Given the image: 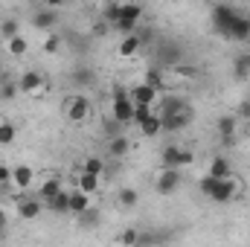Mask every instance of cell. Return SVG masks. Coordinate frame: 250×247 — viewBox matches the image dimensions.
<instances>
[{
	"label": "cell",
	"instance_id": "obj_32",
	"mask_svg": "<svg viewBox=\"0 0 250 247\" xmlns=\"http://www.w3.org/2000/svg\"><path fill=\"white\" fill-rule=\"evenodd\" d=\"M151 111H154V105H134V123L140 125L148 114H151Z\"/></svg>",
	"mask_w": 250,
	"mask_h": 247
},
{
	"label": "cell",
	"instance_id": "obj_3",
	"mask_svg": "<svg viewBox=\"0 0 250 247\" xmlns=\"http://www.w3.org/2000/svg\"><path fill=\"white\" fill-rule=\"evenodd\" d=\"M140 18H143V6L140 3H120L117 6V18H114V26L123 35H131L134 26L140 23Z\"/></svg>",
	"mask_w": 250,
	"mask_h": 247
},
{
	"label": "cell",
	"instance_id": "obj_26",
	"mask_svg": "<svg viewBox=\"0 0 250 247\" xmlns=\"http://www.w3.org/2000/svg\"><path fill=\"white\" fill-rule=\"evenodd\" d=\"M137 201H140V192H137L134 186H123V189H120V204H123V206L131 209V206H137Z\"/></svg>",
	"mask_w": 250,
	"mask_h": 247
},
{
	"label": "cell",
	"instance_id": "obj_14",
	"mask_svg": "<svg viewBox=\"0 0 250 247\" xmlns=\"http://www.w3.org/2000/svg\"><path fill=\"white\" fill-rule=\"evenodd\" d=\"M3 44H6V53L12 56V59H23L26 53H29V41L18 32V35H12V38H3Z\"/></svg>",
	"mask_w": 250,
	"mask_h": 247
},
{
	"label": "cell",
	"instance_id": "obj_16",
	"mask_svg": "<svg viewBox=\"0 0 250 247\" xmlns=\"http://www.w3.org/2000/svg\"><path fill=\"white\" fill-rule=\"evenodd\" d=\"M56 192H62V178H59V175H47V178H41V184H38V189H35V195H38L41 201L53 198Z\"/></svg>",
	"mask_w": 250,
	"mask_h": 247
},
{
	"label": "cell",
	"instance_id": "obj_19",
	"mask_svg": "<svg viewBox=\"0 0 250 247\" xmlns=\"http://www.w3.org/2000/svg\"><path fill=\"white\" fill-rule=\"evenodd\" d=\"M215 131H218L224 140H230V137L239 131V117H236V114H224V117H218V123H215Z\"/></svg>",
	"mask_w": 250,
	"mask_h": 247
},
{
	"label": "cell",
	"instance_id": "obj_35",
	"mask_svg": "<svg viewBox=\"0 0 250 247\" xmlns=\"http://www.w3.org/2000/svg\"><path fill=\"white\" fill-rule=\"evenodd\" d=\"M117 242H120V245H137V242H140V236H137L134 230H125V233L120 236V239H117Z\"/></svg>",
	"mask_w": 250,
	"mask_h": 247
},
{
	"label": "cell",
	"instance_id": "obj_28",
	"mask_svg": "<svg viewBox=\"0 0 250 247\" xmlns=\"http://www.w3.org/2000/svg\"><path fill=\"white\" fill-rule=\"evenodd\" d=\"M18 137V128L12 123H0V145H12Z\"/></svg>",
	"mask_w": 250,
	"mask_h": 247
},
{
	"label": "cell",
	"instance_id": "obj_29",
	"mask_svg": "<svg viewBox=\"0 0 250 247\" xmlns=\"http://www.w3.org/2000/svg\"><path fill=\"white\" fill-rule=\"evenodd\" d=\"M143 82H146L148 87H154V90H160V87H163V73H160L157 67H151V70H146V76H143Z\"/></svg>",
	"mask_w": 250,
	"mask_h": 247
},
{
	"label": "cell",
	"instance_id": "obj_8",
	"mask_svg": "<svg viewBox=\"0 0 250 247\" xmlns=\"http://www.w3.org/2000/svg\"><path fill=\"white\" fill-rule=\"evenodd\" d=\"M32 184H35V172H32V166H26V163L12 166V186H15L18 192L32 189Z\"/></svg>",
	"mask_w": 250,
	"mask_h": 247
},
{
	"label": "cell",
	"instance_id": "obj_37",
	"mask_svg": "<svg viewBox=\"0 0 250 247\" xmlns=\"http://www.w3.org/2000/svg\"><path fill=\"white\" fill-rule=\"evenodd\" d=\"M64 3H67V0H44V6H47V9H62Z\"/></svg>",
	"mask_w": 250,
	"mask_h": 247
},
{
	"label": "cell",
	"instance_id": "obj_7",
	"mask_svg": "<svg viewBox=\"0 0 250 247\" xmlns=\"http://www.w3.org/2000/svg\"><path fill=\"white\" fill-rule=\"evenodd\" d=\"M192 151L181 148V145H166L163 148V166H175V169H184V166H192Z\"/></svg>",
	"mask_w": 250,
	"mask_h": 247
},
{
	"label": "cell",
	"instance_id": "obj_20",
	"mask_svg": "<svg viewBox=\"0 0 250 247\" xmlns=\"http://www.w3.org/2000/svg\"><path fill=\"white\" fill-rule=\"evenodd\" d=\"M32 23H35L38 29H44V32H53L56 23H59V15H56V9H44V12H38V15L32 18Z\"/></svg>",
	"mask_w": 250,
	"mask_h": 247
},
{
	"label": "cell",
	"instance_id": "obj_6",
	"mask_svg": "<svg viewBox=\"0 0 250 247\" xmlns=\"http://www.w3.org/2000/svg\"><path fill=\"white\" fill-rule=\"evenodd\" d=\"M15 212H18V218H23V221H35V218L44 212V201H41L38 195H32V198H18V201H15Z\"/></svg>",
	"mask_w": 250,
	"mask_h": 247
},
{
	"label": "cell",
	"instance_id": "obj_31",
	"mask_svg": "<svg viewBox=\"0 0 250 247\" xmlns=\"http://www.w3.org/2000/svg\"><path fill=\"white\" fill-rule=\"evenodd\" d=\"M218 181H221V178H215V175H209V172H207V175L201 178V184H198V189H201V192H204V195L209 198V192L215 189V184H218Z\"/></svg>",
	"mask_w": 250,
	"mask_h": 247
},
{
	"label": "cell",
	"instance_id": "obj_1",
	"mask_svg": "<svg viewBox=\"0 0 250 247\" xmlns=\"http://www.w3.org/2000/svg\"><path fill=\"white\" fill-rule=\"evenodd\" d=\"M111 117H114L120 125H131V123H134V99H131V93L125 90L123 84H117V87H114Z\"/></svg>",
	"mask_w": 250,
	"mask_h": 247
},
{
	"label": "cell",
	"instance_id": "obj_25",
	"mask_svg": "<svg viewBox=\"0 0 250 247\" xmlns=\"http://www.w3.org/2000/svg\"><path fill=\"white\" fill-rule=\"evenodd\" d=\"M209 175H215V178H230V163H227V157H212V160H209Z\"/></svg>",
	"mask_w": 250,
	"mask_h": 247
},
{
	"label": "cell",
	"instance_id": "obj_23",
	"mask_svg": "<svg viewBox=\"0 0 250 247\" xmlns=\"http://www.w3.org/2000/svg\"><path fill=\"white\" fill-rule=\"evenodd\" d=\"M41 50L47 53V56H53V53H59L62 50V35L53 29V32H47L44 35V41H41Z\"/></svg>",
	"mask_w": 250,
	"mask_h": 247
},
{
	"label": "cell",
	"instance_id": "obj_27",
	"mask_svg": "<svg viewBox=\"0 0 250 247\" xmlns=\"http://www.w3.org/2000/svg\"><path fill=\"white\" fill-rule=\"evenodd\" d=\"M18 93H21L18 82H12V79H0V99H15Z\"/></svg>",
	"mask_w": 250,
	"mask_h": 247
},
{
	"label": "cell",
	"instance_id": "obj_34",
	"mask_svg": "<svg viewBox=\"0 0 250 247\" xmlns=\"http://www.w3.org/2000/svg\"><path fill=\"white\" fill-rule=\"evenodd\" d=\"M236 117H239V120H250V99H242V102H239Z\"/></svg>",
	"mask_w": 250,
	"mask_h": 247
},
{
	"label": "cell",
	"instance_id": "obj_5",
	"mask_svg": "<svg viewBox=\"0 0 250 247\" xmlns=\"http://www.w3.org/2000/svg\"><path fill=\"white\" fill-rule=\"evenodd\" d=\"M18 87H21V93H26V96H41V93H47V79H44L38 70H26V73L18 79Z\"/></svg>",
	"mask_w": 250,
	"mask_h": 247
},
{
	"label": "cell",
	"instance_id": "obj_33",
	"mask_svg": "<svg viewBox=\"0 0 250 247\" xmlns=\"http://www.w3.org/2000/svg\"><path fill=\"white\" fill-rule=\"evenodd\" d=\"M0 35H3V38L18 35V21H3V23H0Z\"/></svg>",
	"mask_w": 250,
	"mask_h": 247
},
{
	"label": "cell",
	"instance_id": "obj_40",
	"mask_svg": "<svg viewBox=\"0 0 250 247\" xmlns=\"http://www.w3.org/2000/svg\"><path fill=\"white\" fill-rule=\"evenodd\" d=\"M0 76H3V59H0Z\"/></svg>",
	"mask_w": 250,
	"mask_h": 247
},
{
	"label": "cell",
	"instance_id": "obj_24",
	"mask_svg": "<svg viewBox=\"0 0 250 247\" xmlns=\"http://www.w3.org/2000/svg\"><path fill=\"white\" fill-rule=\"evenodd\" d=\"M230 38H239V41L250 38V18L236 15V23H233V32H230Z\"/></svg>",
	"mask_w": 250,
	"mask_h": 247
},
{
	"label": "cell",
	"instance_id": "obj_4",
	"mask_svg": "<svg viewBox=\"0 0 250 247\" xmlns=\"http://www.w3.org/2000/svg\"><path fill=\"white\" fill-rule=\"evenodd\" d=\"M154 189H157L160 195H175V192L181 189V169L163 166V169L157 172V178H154Z\"/></svg>",
	"mask_w": 250,
	"mask_h": 247
},
{
	"label": "cell",
	"instance_id": "obj_10",
	"mask_svg": "<svg viewBox=\"0 0 250 247\" xmlns=\"http://www.w3.org/2000/svg\"><path fill=\"white\" fill-rule=\"evenodd\" d=\"M189 123H192V108L184 105V108H178V111H172V114L163 117V131H181Z\"/></svg>",
	"mask_w": 250,
	"mask_h": 247
},
{
	"label": "cell",
	"instance_id": "obj_15",
	"mask_svg": "<svg viewBox=\"0 0 250 247\" xmlns=\"http://www.w3.org/2000/svg\"><path fill=\"white\" fill-rule=\"evenodd\" d=\"M140 44H143V38H137L134 32H131V35H123V41H120V47H117V56L125 59V62L134 59V56L140 53Z\"/></svg>",
	"mask_w": 250,
	"mask_h": 247
},
{
	"label": "cell",
	"instance_id": "obj_2",
	"mask_svg": "<svg viewBox=\"0 0 250 247\" xmlns=\"http://www.w3.org/2000/svg\"><path fill=\"white\" fill-rule=\"evenodd\" d=\"M64 117H67V123H73V125H82V123H87V117H90V99L84 96V93H73V96H67L64 99Z\"/></svg>",
	"mask_w": 250,
	"mask_h": 247
},
{
	"label": "cell",
	"instance_id": "obj_30",
	"mask_svg": "<svg viewBox=\"0 0 250 247\" xmlns=\"http://www.w3.org/2000/svg\"><path fill=\"white\" fill-rule=\"evenodd\" d=\"M82 169H84V172H93V175H102V172H105V160H102V157H84Z\"/></svg>",
	"mask_w": 250,
	"mask_h": 247
},
{
	"label": "cell",
	"instance_id": "obj_12",
	"mask_svg": "<svg viewBox=\"0 0 250 247\" xmlns=\"http://www.w3.org/2000/svg\"><path fill=\"white\" fill-rule=\"evenodd\" d=\"M131 99H134V105H154L157 102V90L154 87H148L146 82H140V84H134L131 90Z\"/></svg>",
	"mask_w": 250,
	"mask_h": 247
},
{
	"label": "cell",
	"instance_id": "obj_41",
	"mask_svg": "<svg viewBox=\"0 0 250 247\" xmlns=\"http://www.w3.org/2000/svg\"><path fill=\"white\" fill-rule=\"evenodd\" d=\"M3 3H15V0H3Z\"/></svg>",
	"mask_w": 250,
	"mask_h": 247
},
{
	"label": "cell",
	"instance_id": "obj_22",
	"mask_svg": "<svg viewBox=\"0 0 250 247\" xmlns=\"http://www.w3.org/2000/svg\"><path fill=\"white\" fill-rule=\"evenodd\" d=\"M44 206L47 209H53V212H70V192H56L53 198H47L44 201Z\"/></svg>",
	"mask_w": 250,
	"mask_h": 247
},
{
	"label": "cell",
	"instance_id": "obj_39",
	"mask_svg": "<svg viewBox=\"0 0 250 247\" xmlns=\"http://www.w3.org/2000/svg\"><path fill=\"white\" fill-rule=\"evenodd\" d=\"M6 230H9V227H0V242H6Z\"/></svg>",
	"mask_w": 250,
	"mask_h": 247
},
{
	"label": "cell",
	"instance_id": "obj_11",
	"mask_svg": "<svg viewBox=\"0 0 250 247\" xmlns=\"http://www.w3.org/2000/svg\"><path fill=\"white\" fill-rule=\"evenodd\" d=\"M212 21H215L218 32L230 38V32H233V23H236V12H233L230 6H215V12H212Z\"/></svg>",
	"mask_w": 250,
	"mask_h": 247
},
{
	"label": "cell",
	"instance_id": "obj_13",
	"mask_svg": "<svg viewBox=\"0 0 250 247\" xmlns=\"http://www.w3.org/2000/svg\"><path fill=\"white\" fill-rule=\"evenodd\" d=\"M76 186H79V189H84L87 195H96V192H99V186H102V175H93V172L79 169V175H76Z\"/></svg>",
	"mask_w": 250,
	"mask_h": 247
},
{
	"label": "cell",
	"instance_id": "obj_9",
	"mask_svg": "<svg viewBox=\"0 0 250 247\" xmlns=\"http://www.w3.org/2000/svg\"><path fill=\"white\" fill-rule=\"evenodd\" d=\"M236 192H239V186H236L233 178H221V181L215 184V189L209 192V201H215V204H230V201L236 198Z\"/></svg>",
	"mask_w": 250,
	"mask_h": 247
},
{
	"label": "cell",
	"instance_id": "obj_18",
	"mask_svg": "<svg viewBox=\"0 0 250 247\" xmlns=\"http://www.w3.org/2000/svg\"><path fill=\"white\" fill-rule=\"evenodd\" d=\"M140 131H143V137H157V134L163 131V117H160L157 111H151V114L140 123Z\"/></svg>",
	"mask_w": 250,
	"mask_h": 247
},
{
	"label": "cell",
	"instance_id": "obj_21",
	"mask_svg": "<svg viewBox=\"0 0 250 247\" xmlns=\"http://www.w3.org/2000/svg\"><path fill=\"white\" fill-rule=\"evenodd\" d=\"M128 151H131V140H128L125 134H114L111 143H108V154H111V157H125Z\"/></svg>",
	"mask_w": 250,
	"mask_h": 247
},
{
	"label": "cell",
	"instance_id": "obj_38",
	"mask_svg": "<svg viewBox=\"0 0 250 247\" xmlns=\"http://www.w3.org/2000/svg\"><path fill=\"white\" fill-rule=\"evenodd\" d=\"M0 227H9V212H6V206H0Z\"/></svg>",
	"mask_w": 250,
	"mask_h": 247
},
{
	"label": "cell",
	"instance_id": "obj_17",
	"mask_svg": "<svg viewBox=\"0 0 250 247\" xmlns=\"http://www.w3.org/2000/svg\"><path fill=\"white\" fill-rule=\"evenodd\" d=\"M87 209H90V195L76 186V189L70 192V212H73V215H82V212H87Z\"/></svg>",
	"mask_w": 250,
	"mask_h": 247
},
{
	"label": "cell",
	"instance_id": "obj_36",
	"mask_svg": "<svg viewBox=\"0 0 250 247\" xmlns=\"http://www.w3.org/2000/svg\"><path fill=\"white\" fill-rule=\"evenodd\" d=\"M0 186H12V169L6 163H0Z\"/></svg>",
	"mask_w": 250,
	"mask_h": 247
}]
</instances>
